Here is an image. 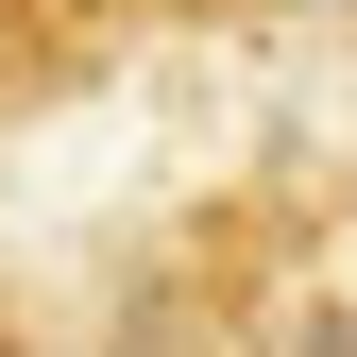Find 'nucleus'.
Returning <instances> with one entry per match:
<instances>
[{
  "label": "nucleus",
  "instance_id": "nucleus-3",
  "mask_svg": "<svg viewBox=\"0 0 357 357\" xmlns=\"http://www.w3.org/2000/svg\"><path fill=\"white\" fill-rule=\"evenodd\" d=\"M137 17H170V0H137Z\"/></svg>",
  "mask_w": 357,
  "mask_h": 357
},
{
  "label": "nucleus",
  "instance_id": "nucleus-2",
  "mask_svg": "<svg viewBox=\"0 0 357 357\" xmlns=\"http://www.w3.org/2000/svg\"><path fill=\"white\" fill-rule=\"evenodd\" d=\"M170 17H357V0H170Z\"/></svg>",
  "mask_w": 357,
  "mask_h": 357
},
{
  "label": "nucleus",
  "instance_id": "nucleus-1",
  "mask_svg": "<svg viewBox=\"0 0 357 357\" xmlns=\"http://www.w3.org/2000/svg\"><path fill=\"white\" fill-rule=\"evenodd\" d=\"M119 34H137V0H0V119L52 102V85H85Z\"/></svg>",
  "mask_w": 357,
  "mask_h": 357
}]
</instances>
